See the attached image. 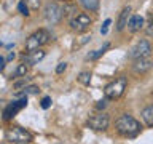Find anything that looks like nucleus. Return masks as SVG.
<instances>
[{
    "label": "nucleus",
    "instance_id": "20e7f679",
    "mask_svg": "<svg viewBox=\"0 0 153 144\" xmlns=\"http://www.w3.org/2000/svg\"><path fill=\"white\" fill-rule=\"evenodd\" d=\"M7 139L16 144H29L32 142V134L21 127H13L7 131Z\"/></svg>",
    "mask_w": 153,
    "mask_h": 144
},
{
    "label": "nucleus",
    "instance_id": "9b49d317",
    "mask_svg": "<svg viewBox=\"0 0 153 144\" xmlns=\"http://www.w3.org/2000/svg\"><path fill=\"white\" fill-rule=\"evenodd\" d=\"M45 55H46V53L40 48V50H35V51H29L27 55H24L22 58L26 59V62L29 66H33V64H38V62L45 58Z\"/></svg>",
    "mask_w": 153,
    "mask_h": 144
},
{
    "label": "nucleus",
    "instance_id": "bb28decb",
    "mask_svg": "<svg viewBox=\"0 0 153 144\" xmlns=\"http://www.w3.org/2000/svg\"><path fill=\"white\" fill-rule=\"evenodd\" d=\"M67 69V62H59V64L56 66V74H62Z\"/></svg>",
    "mask_w": 153,
    "mask_h": 144
},
{
    "label": "nucleus",
    "instance_id": "7c9ffc66",
    "mask_svg": "<svg viewBox=\"0 0 153 144\" xmlns=\"http://www.w3.org/2000/svg\"><path fill=\"white\" fill-rule=\"evenodd\" d=\"M14 56H16L14 53H10V55L7 56V61H13V59H14Z\"/></svg>",
    "mask_w": 153,
    "mask_h": 144
},
{
    "label": "nucleus",
    "instance_id": "f03ea898",
    "mask_svg": "<svg viewBox=\"0 0 153 144\" xmlns=\"http://www.w3.org/2000/svg\"><path fill=\"white\" fill-rule=\"evenodd\" d=\"M126 86H128V79L126 77H118V79L110 82V83L104 88V96L107 99H118L124 94Z\"/></svg>",
    "mask_w": 153,
    "mask_h": 144
},
{
    "label": "nucleus",
    "instance_id": "f8f14e48",
    "mask_svg": "<svg viewBox=\"0 0 153 144\" xmlns=\"http://www.w3.org/2000/svg\"><path fill=\"white\" fill-rule=\"evenodd\" d=\"M129 19H131V7H124V8L121 10V13H120V16H118L117 31H120V32H121L123 29L128 26Z\"/></svg>",
    "mask_w": 153,
    "mask_h": 144
},
{
    "label": "nucleus",
    "instance_id": "393cba45",
    "mask_svg": "<svg viewBox=\"0 0 153 144\" xmlns=\"http://www.w3.org/2000/svg\"><path fill=\"white\" fill-rule=\"evenodd\" d=\"M27 5L32 10H38L40 8V0H27Z\"/></svg>",
    "mask_w": 153,
    "mask_h": 144
},
{
    "label": "nucleus",
    "instance_id": "c756f323",
    "mask_svg": "<svg viewBox=\"0 0 153 144\" xmlns=\"http://www.w3.org/2000/svg\"><path fill=\"white\" fill-rule=\"evenodd\" d=\"M147 34H148V35H153V21L150 22V26L147 27Z\"/></svg>",
    "mask_w": 153,
    "mask_h": 144
},
{
    "label": "nucleus",
    "instance_id": "ddd939ff",
    "mask_svg": "<svg viewBox=\"0 0 153 144\" xmlns=\"http://www.w3.org/2000/svg\"><path fill=\"white\" fill-rule=\"evenodd\" d=\"M143 26V18L140 16V14H132L131 19H129V22H128V29L131 32H137V31H140Z\"/></svg>",
    "mask_w": 153,
    "mask_h": 144
},
{
    "label": "nucleus",
    "instance_id": "f257e3e1",
    "mask_svg": "<svg viewBox=\"0 0 153 144\" xmlns=\"http://www.w3.org/2000/svg\"><path fill=\"white\" fill-rule=\"evenodd\" d=\"M115 128H117V131L121 134V136L132 138V136H136V134L140 133L142 125H140V122H137L132 115L124 114L120 118H117V122H115Z\"/></svg>",
    "mask_w": 153,
    "mask_h": 144
},
{
    "label": "nucleus",
    "instance_id": "dca6fc26",
    "mask_svg": "<svg viewBox=\"0 0 153 144\" xmlns=\"http://www.w3.org/2000/svg\"><path fill=\"white\" fill-rule=\"evenodd\" d=\"M80 5L86 10V11H97L99 0H80Z\"/></svg>",
    "mask_w": 153,
    "mask_h": 144
},
{
    "label": "nucleus",
    "instance_id": "cd10ccee",
    "mask_svg": "<svg viewBox=\"0 0 153 144\" xmlns=\"http://www.w3.org/2000/svg\"><path fill=\"white\" fill-rule=\"evenodd\" d=\"M96 107H97L99 110H100V109H105V107H107V98H105V99H100V101H97V104H96Z\"/></svg>",
    "mask_w": 153,
    "mask_h": 144
},
{
    "label": "nucleus",
    "instance_id": "aec40b11",
    "mask_svg": "<svg viewBox=\"0 0 153 144\" xmlns=\"http://www.w3.org/2000/svg\"><path fill=\"white\" fill-rule=\"evenodd\" d=\"M78 80H80V83H83V85H89L91 83V72H80Z\"/></svg>",
    "mask_w": 153,
    "mask_h": 144
},
{
    "label": "nucleus",
    "instance_id": "4468645a",
    "mask_svg": "<svg viewBox=\"0 0 153 144\" xmlns=\"http://www.w3.org/2000/svg\"><path fill=\"white\" fill-rule=\"evenodd\" d=\"M38 86H35V85H27V86H24L22 88V91H18L16 94V98H22V96H29V94H37L38 93Z\"/></svg>",
    "mask_w": 153,
    "mask_h": 144
},
{
    "label": "nucleus",
    "instance_id": "412c9836",
    "mask_svg": "<svg viewBox=\"0 0 153 144\" xmlns=\"http://www.w3.org/2000/svg\"><path fill=\"white\" fill-rule=\"evenodd\" d=\"M29 80H30V77H22V79L21 80H16V82H14V88H16V90H19V88H24V86H27V82Z\"/></svg>",
    "mask_w": 153,
    "mask_h": 144
},
{
    "label": "nucleus",
    "instance_id": "b1692460",
    "mask_svg": "<svg viewBox=\"0 0 153 144\" xmlns=\"http://www.w3.org/2000/svg\"><path fill=\"white\" fill-rule=\"evenodd\" d=\"M51 98L50 96H45V98L42 99V103H40V106H42V109H50V106H51Z\"/></svg>",
    "mask_w": 153,
    "mask_h": 144
},
{
    "label": "nucleus",
    "instance_id": "7ed1b4c3",
    "mask_svg": "<svg viewBox=\"0 0 153 144\" xmlns=\"http://www.w3.org/2000/svg\"><path fill=\"white\" fill-rule=\"evenodd\" d=\"M50 32L45 29H38L37 32H33L30 37L26 40V51H35L40 50L43 45H46L50 42Z\"/></svg>",
    "mask_w": 153,
    "mask_h": 144
},
{
    "label": "nucleus",
    "instance_id": "6ab92c4d",
    "mask_svg": "<svg viewBox=\"0 0 153 144\" xmlns=\"http://www.w3.org/2000/svg\"><path fill=\"white\" fill-rule=\"evenodd\" d=\"M18 10H19V13L22 14V16H29V5L26 3V0H21V2L18 3Z\"/></svg>",
    "mask_w": 153,
    "mask_h": 144
},
{
    "label": "nucleus",
    "instance_id": "f3484780",
    "mask_svg": "<svg viewBox=\"0 0 153 144\" xmlns=\"http://www.w3.org/2000/svg\"><path fill=\"white\" fill-rule=\"evenodd\" d=\"M27 72H29V64H27V62H21V64L16 67V70L11 74V77H13V79H18V77H26Z\"/></svg>",
    "mask_w": 153,
    "mask_h": 144
},
{
    "label": "nucleus",
    "instance_id": "2eb2a0df",
    "mask_svg": "<svg viewBox=\"0 0 153 144\" xmlns=\"http://www.w3.org/2000/svg\"><path fill=\"white\" fill-rule=\"evenodd\" d=\"M142 120L148 127H153V106H148L142 110Z\"/></svg>",
    "mask_w": 153,
    "mask_h": 144
},
{
    "label": "nucleus",
    "instance_id": "a211bd4d",
    "mask_svg": "<svg viewBox=\"0 0 153 144\" xmlns=\"http://www.w3.org/2000/svg\"><path fill=\"white\" fill-rule=\"evenodd\" d=\"M110 48V43L108 42H105L104 45H102V48H99V50H96V51H93V53H89L88 56H86V59H97V58H100L104 55L105 51H107Z\"/></svg>",
    "mask_w": 153,
    "mask_h": 144
},
{
    "label": "nucleus",
    "instance_id": "39448f33",
    "mask_svg": "<svg viewBox=\"0 0 153 144\" xmlns=\"http://www.w3.org/2000/svg\"><path fill=\"white\" fill-rule=\"evenodd\" d=\"M43 16H45V19L50 24H57L62 19V16H64V8H61L57 3L54 2H50L45 7V10H43Z\"/></svg>",
    "mask_w": 153,
    "mask_h": 144
},
{
    "label": "nucleus",
    "instance_id": "c85d7f7f",
    "mask_svg": "<svg viewBox=\"0 0 153 144\" xmlns=\"http://www.w3.org/2000/svg\"><path fill=\"white\" fill-rule=\"evenodd\" d=\"M5 62H7V58H0V70H3L5 69V66H7V64H5Z\"/></svg>",
    "mask_w": 153,
    "mask_h": 144
},
{
    "label": "nucleus",
    "instance_id": "0eeeda50",
    "mask_svg": "<svg viewBox=\"0 0 153 144\" xmlns=\"http://www.w3.org/2000/svg\"><path fill=\"white\" fill-rule=\"evenodd\" d=\"M26 106H27V96H22V98L10 103L7 107L3 109V120H11L14 115H16L22 107H26Z\"/></svg>",
    "mask_w": 153,
    "mask_h": 144
},
{
    "label": "nucleus",
    "instance_id": "9d476101",
    "mask_svg": "<svg viewBox=\"0 0 153 144\" xmlns=\"http://www.w3.org/2000/svg\"><path fill=\"white\" fill-rule=\"evenodd\" d=\"M153 67V62L148 59V58H140V59H136L132 64V70L136 74H145Z\"/></svg>",
    "mask_w": 153,
    "mask_h": 144
},
{
    "label": "nucleus",
    "instance_id": "6e6552de",
    "mask_svg": "<svg viewBox=\"0 0 153 144\" xmlns=\"http://www.w3.org/2000/svg\"><path fill=\"white\" fill-rule=\"evenodd\" d=\"M110 125V118L107 114L104 112H99L97 115H93V117H89L88 120V127L96 130V131H105V130L108 128Z\"/></svg>",
    "mask_w": 153,
    "mask_h": 144
},
{
    "label": "nucleus",
    "instance_id": "4be33fe9",
    "mask_svg": "<svg viewBox=\"0 0 153 144\" xmlns=\"http://www.w3.org/2000/svg\"><path fill=\"white\" fill-rule=\"evenodd\" d=\"M89 40H91V34H86V35L80 37V40H78V42H75V43H74V46H76V48H78V46H83L85 43H88Z\"/></svg>",
    "mask_w": 153,
    "mask_h": 144
},
{
    "label": "nucleus",
    "instance_id": "a878e982",
    "mask_svg": "<svg viewBox=\"0 0 153 144\" xmlns=\"http://www.w3.org/2000/svg\"><path fill=\"white\" fill-rule=\"evenodd\" d=\"M110 24H112V21H110V19H105V22L102 24V27H100V34H102V35H105V34L108 32V26Z\"/></svg>",
    "mask_w": 153,
    "mask_h": 144
},
{
    "label": "nucleus",
    "instance_id": "5701e85b",
    "mask_svg": "<svg viewBox=\"0 0 153 144\" xmlns=\"http://www.w3.org/2000/svg\"><path fill=\"white\" fill-rule=\"evenodd\" d=\"M76 5H64V16L65 14H76Z\"/></svg>",
    "mask_w": 153,
    "mask_h": 144
},
{
    "label": "nucleus",
    "instance_id": "423d86ee",
    "mask_svg": "<svg viewBox=\"0 0 153 144\" xmlns=\"http://www.w3.org/2000/svg\"><path fill=\"white\" fill-rule=\"evenodd\" d=\"M152 55V45H150V42L148 40H139L136 43V46L131 50V53H129V58L131 59H140V58H148Z\"/></svg>",
    "mask_w": 153,
    "mask_h": 144
},
{
    "label": "nucleus",
    "instance_id": "1a4fd4ad",
    "mask_svg": "<svg viewBox=\"0 0 153 144\" xmlns=\"http://www.w3.org/2000/svg\"><path fill=\"white\" fill-rule=\"evenodd\" d=\"M91 22H93V19L89 18V14L80 13V14H75V16L70 19V27L76 32H83L91 26Z\"/></svg>",
    "mask_w": 153,
    "mask_h": 144
}]
</instances>
